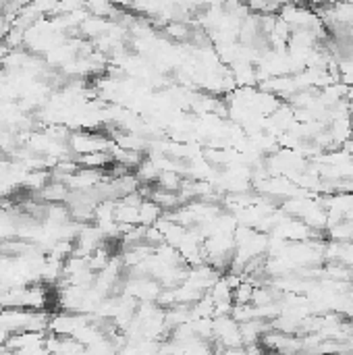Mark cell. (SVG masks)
Masks as SVG:
<instances>
[{
	"label": "cell",
	"mask_w": 353,
	"mask_h": 355,
	"mask_svg": "<svg viewBox=\"0 0 353 355\" xmlns=\"http://www.w3.org/2000/svg\"><path fill=\"white\" fill-rule=\"evenodd\" d=\"M112 141L100 133H89V131H77L69 135V148L77 156L94 154V152H108Z\"/></svg>",
	"instance_id": "1"
},
{
	"label": "cell",
	"mask_w": 353,
	"mask_h": 355,
	"mask_svg": "<svg viewBox=\"0 0 353 355\" xmlns=\"http://www.w3.org/2000/svg\"><path fill=\"white\" fill-rule=\"evenodd\" d=\"M69 187L64 185V183H60V181H50L42 191H40V196L46 200V202H50V204H60V202H67V198H69Z\"/></svg>",
	"instance_id": "2"
}]
</instances>
